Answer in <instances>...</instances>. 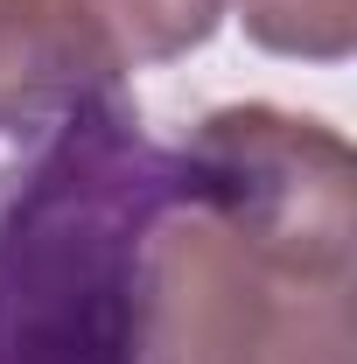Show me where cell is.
<instances>
[{"label": "cell", "mask_w": 357, "mask_h": 364, "mask_svg": "<svg viewBox=\"0 0 357 364\" xmlns=\"http://www.w3.org/2000/svg\"><path fill=\"white\" fill-rule=\"evenodd\" d=\"M351 140L224 105L169 147L140 364H351Z\"/></svg>", "instance_id": "1"}, {"label": "cell", "mask_w": 357, "mask_h": 364, "mask_svg": "<svg viewBox=\"0 0 357 364\" xmlns=\"http://www.w3.org/2000/svg\"><path fill=\"white\" fill-rule=\"evenodd\" d=\"M245 36L273 56L343 63L357 43V0H238Z\"/></svg>", "instance_id": "4"}, {"label": "cell", "mask_w": 357, "mask_h": 364, "mask_svg": "<svg viewBox=\"0 0 357 364\" xmlns=\"http://www.w3.org/2000/svg\"><path fill=\"white\" fill-rule=\"evenodd\" d=\"M161 196L127 77L0 127V364H140Z\"/></svg>", "instance_id": "2"}, {"label": "cell", "mask_w": 357, "mask_h": 364, "mask_svg": "<svg viewBox=\"0 0 357 364\" xmlns=\"http://www.w3.org/2000/svg\"><path fill=\"white\" fill-rule=\"evenodd\" d=\"M231 0H63V14L105 49L119 70L134 63H176L218 36Z\"/></svg>", "instance_id": "3"}]
</instances>
